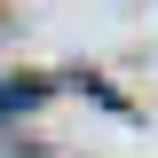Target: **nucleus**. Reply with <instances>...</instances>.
Here are the masks:
<instances>
[{
	"instance_id": "1",
	"label": "nucleus",
	"mask_w": 158,
	"mask_h": 158,
	"mask_svg": "<svg viewBox=\"0 0 158 158\" xmlns=\"http://www.w3.org/2000/svg\"><path fill=\"white\" fill-rule=\"evenodd\" d=\"M24 103H40V87H0V118H8V111H24Z\"/></svg>"
}]
</instances>
